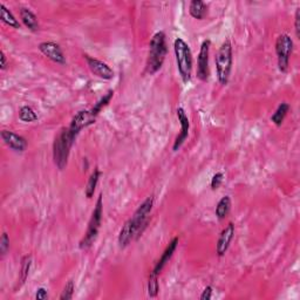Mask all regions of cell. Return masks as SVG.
I'll use <instances>...</instances> for the list:
<instances>
[{"instance_id":"32","label":"cell","mask_w":300,"mask_h":300,"mask_svg":"<svg viewBox=\"0 0 300 300\" xmlns=\"http://www.w3.org/2000/svg\"><path fill=\"white\" fill-rule=\"evenodd\" d=\"M0 57H2V65H0V68H2V71H4L6 66H8V61H6V55L4 53V51L0 52Z\"/></svg>"},{"instance_id":"2","label":"cell","mask_w":300,"mask_h":300,"mask_svg":"<svg viewBox=\"0 0 300 300\" xmlns=\"http://www.w3.org/2000/svg\"><path fill=\"white\" fill-rule=\"evenodd\" d=\"M167 53H168V45L165 32H158L153 36L149 44L148 58H146L145 71L150 75L158 73L165 64Z\"/></svg>"},{"instance_id":"19","label":"cell","mask_w":300,"mask_h":300,"mask_svg":"<svg viewBox=\"0 0 300 300\" xmlns=\"http://www.w3.org/2000/svg\"><path fill=\"white\" fill-rule=\"evenodd\" d=\"M230 210H231V198H230V196L222 197L217 205H216V217H217L219 221H223V219L228 217Z\"/></svg>"},{"instance_id":"26","label":"cell","mask_w":300,"mask_h":300,"mask_svg":"<svg viewBox=\"0 0 300 300\" xmlns=\"http://www.w3.org/2000/svg\"><path fill=\"white\" fill-rule=\"evenodd\" d=\"M74 291H75V284L73 280H69L67 284L65 285L64 289H62L60 296L59 299L60 300H71L74 295Z\"/></svg>"},{"instance_id":"22","label":"cell","mask_w":300,"mask_h":300,"mask_svg":"<svg viewBox=\"0 0 300 300\" xmlns=\"http://www.w3.org/2000/svg\"><path fill=\"white\" fill-rule=\"evenodd\" d=\"M100 176H101V172L97 168L94 170V172L92 173V175L89 176L88 182H87V186L85 189V194H86L87 198H92L94 196V193H95L97 183H99Z\"/></svg>"},{"instance_id":"5","label":"cell","mask_w":300,"mask_h":300,"mask_svg":"<svg viewBox=\"0 0 300 300\" xmlns=\"http://www.w3.org/2000/svg\"><path fill=\"white\" fill-rule=\"evenodd\" d=\"M232 45L231 41L226 39L216 54V73H217V80L222 86L228 85L230 74L232 69Z\"/></svg>"},{"instance_id":"28","label":"cell","mask_w":300,"mask_h":300,"mask_svg":"<svg viewBox=\"0 0 300 300\" xmlns=\"http://www.w3.org/2000/svg\"><path fill=\"white\" fill-rule=\"evenodd\" d=\"M223 179H224V175H223V173H216L214 176H212L211 179V183H210V187L212 190H217L219 187H221V184L223 182Z\"/></svg>"},{"instance_id":"15","label":"cell","mask_w":300,"mask_h":300,"mask_svg":"<svg viewBox=\"0 0 300 300\" xmlns=\"http://www.w3.org/2000/svg\"><path fill=\"white\" fill-rule=\"evenodd\" d=\"M179 237H174V238L172 239V242H170L168 245H167L166 250L163 251L162 256L160 259L158 260V263H156L154 270H153V272L156 274H160L162 272L163 268H165V266L167 265V263H169V260L172 259L173 254L175 253V251L177 249V245H179Z\"/></svg>"},{"instance_id":"10","label":"cell","mask_w":300,"mask_h":300,"mask_svg":"<svg viewBox=\"0 0 300 300\" xmlns=\"http://www.w3.org/2000/svg\"><path fill=\"white\" fill-rule=\"evenodd\" d=\"M87 66L90 69V72L97 78L103 80H111L114 78V71L110 68V66L106 62L99 60L96 58H92L89 55H85Z\"/></svg>"},{"instance_id":"9","label":"cell","mask_w":300,"mask_h":300,"mask_svg":"<svg viewBox=\"0 0 300 300\" xmlns=\"http://www.w3.org/2000/svg\"><path fill=\"white\" fill-rule=\"evenodd\" d=\"M210 40H204L201 45L197 58V78L201 81H208L209 78V54H210Z\"/></svg>"},{"instance_id":"24","label":"cell","mask_w":300,"mask_h":300,"mask_svg":"<svg viewBox=\"0 0 300 300\" xmlns=\"http://www.w3.org/2000/svg\"><path fill=\"white\" fill-rule=\"evenodd\" d=\"M19 118L23 122L31 123V122H34L38 120V115L36 113V110H34L31 106H23L19 110Z\"/></svg>"},{"instance_id":"29","label":"cell","mask_w":300,"mask_h":300,"mask_svg":"<svg viewBox=\"0 0 300 300\" xmlns=\"http://www.w3.org/2000/svg\"><path fill=\"white\" fill-rule=\"evenodd\" d=\"M299 22H300V8L296 9L295 11V16H294V31H295V37L300 39V26H299Z\"/></svg>"},{"instance_id":"31","label":"cell","mask_w":300,"mask_h":300,"mask_svg":"<svg viewBox=\"0 0 300 300\" xmlns=\"http://www.w3.org/2000/svg\"><path fill=\"white\" fill-rule=\"evenodd\" d=\"M48 298V292L47 289L45 287H39L37 289V293H36V299L37 300H45Z\"/></svg>"},{"instance_id":"11","label":"cell","mask_w":300,"mask_h":300,"mask_svg":"<svg viewBox=\"0 0 300 300\" xmlns=\"http://www.w3.org/2000/svg\"><path fill=\"white\" fill-rule=\"evenodd\" d=\"M38 48H39V51L45 57L50 59L51 61L55 62V64H66V57L64 54V51L61 50V47L59 46L57 43H53V41H44V43L39 44V47Z\"/></svg>"},{"instance_id":"27","label":"cell","mask_w":300,"mask_h":300,"mask_svg":"<svg viewBox=\"0 0 300 300\" xmlns=\"http://www.w3.org/2000/svg\"><path fill=\"white\" fill-rule=\"evenodd\" d=\"M10 249V237L6 232L2 235V238H0V253H2V257H4Z\"/></svg>"},{"instance_id":"3","label":"cell","mask_w":300,"mask_h":300,"mask_svg":"<svg viewBox=\"0 0 300 300\" xmlns=\"http://www.w3.org/2000/svg\"><path fill=\"white\" fill-rule=\"evenodd\" d=\"M76 137L69 131L68 127L62 128L53 142V160L54 165L59 170H64L67 167L68 158L71 154V149Z\"/></svg>"},{"instance_id":"18","label":"cell","mask_w":300,"mask_h":300,"mask_svg":"<svg viewBox=\"0 0 300 300\" xmlns=\"http://www.w3.org/2000/svg\"><path fill=\"white\" fill-rule=\"evenodd\" d=\"M0 19L5 25L10 26L11 29H20V23L18 22V19L13 16V13L4 4H0Z\"/></svg>"},{"instance_id":"25","label":"cell","mask_w":300,"mask_h":300,"mask_svg":"<svg viewBox=\"0 0 300 300\" xmlns=\"http://www.w3.org/2000/svg\"><path fill=\"white\" fill-rule=\"evenodd\" d=\"M146 291H148V295L150 296V298H155V296H158V294H159V291H160L159 274L154 273L153 271L149 275L148 288H146Z\"/></svg>"},{"instance_id":"7","label":"cell","mask_w":300,"mask_h":300,"mask_svg":"<svg viewBox=\"0 0 300 300\" xmlns=\"http://www.w3.org/2000/svg\"><path fill=\"white\" fill-rule=\"evenodd\" d=\"M292 38L288 34L282 33L277 38L275 41V54H277L278 68L281 73H287L289 67V58H291L293 52Z\"/></svg>"},{"instance_id":"12","label":"cell","mask_w":300,"mask_h":300,"mask_svg":"<svg viewBox=\"0 0 300 300\" xmlns=\"http://www.w3.org/2000/svg\"><path fill=\"white\" fill-rule=\"evenodd\" d=\"M177 118H179V122L181 124V131L180 134L177 135V137L175 139L173 144V150L174 152H179L181 146L183 145V143L187 141L188 136H189V129H190V122L189 118H188V115L184 110V108L179 107L177 108Z\"/></svg>"},{"instance_id":"14","label":"cell","mask_w":300,"mask_h":300,"mask_svg":"<svg viewBox=\"0 0 300 300\" xmlns=\"http://www.w3.org/2000/svg\"><path fill=\"white\" fill-rule=\"evenodd\" d=\"M233 237H235V224L229 223L224 229L222 230L221 235L218 237L217 244H216V253L218 257H223L229 250Z\"/></svg>"},{"instance_id":"21","label":"cell","mask_w":300,"mask_h":300,"mask_svg":"<svg viewBox=\"0 0 300 300\" xmlns=\"http://www.w3.org/2000/svg\"><path fill=\"white\" fill-rule=\"evenodd\" d=\"M289 110V104L287 102H281L279 104L277 109L273 114H272L271 116V121L273 122V123L277 125V127H280L282 124V122H284L286 115H287Z\"/></svg>"},{"instance_id":"6","label":"cell","mask_w":300,"mask_h":300,"mask_svg":"<svg viewBox=\"0 0 300 300\" xmlns=\"http://www.w3.org/2000/svg\"><path fill=\"white\" fill-rule=\"evenodd\" d=\"M102 194L99 195L97 197L96 204L94 207V210L92 212V217L88 222L87 226V231L82 239L80 240L79 247L81 250H88L93 245L94 242L96 240V237L99 235V230L101 228V223H102V215H103V201H102Z\"/></svg>"},{"instance_id":"13","label":"cell","mask_w":300,"mask_h":300,"mask_svg":"<svg viewBox=\"0 0 300 300\" xmlns=\"http://www.w3.org/2000/svg\"><path fill=\"white\" fill-rule=\"evenodd\" d=\"M2 138L10 149L16 153H24L27 149V139L22 135L16 134L11 130H2Z\"/></svg>"},{"instance_id":"4","label":"cell","mask_w":300,"mask_h":300,"mask_svg":"<svg viewBox=\"0 0 300 300\" xmlns=\"http://www.w3.org/2000/svg\"><path fill=\"white\" fill-rule=\"evenodd\" d=\"M174 51L177 69L182 79L183 83H189L191 81V73H193V53L186 41L182 38H176L174 41Z\"/></svg>"},{"instance_id":"1","label":"cell","mask_w":300,"mask_h":300,"mask_svg":"<svg viewBox=\"0 0 300 300\" xmlns=\"http://www.w3.org/2000/svg\"><path fill=\"white\" fill-rule=\"evenodd\" d=\"M154 207V198L148 197L143 201V203L136 209L134 215L124 223L118 233L117 242L120 247L128 246L134 238H138L146 228L149 222V216L152 214Z\"/></svg>"},{"instance_id":"23","label":"cell","mask_w":300,"mask_h":300,"mask_svg":"<svg viewBox=\"0 0 300 300\" xmlns=\"http://www.w3.org/2000/svg\"><path fill=\"white\" fill-rule=\"evenodd\" d=\"M114 96V90H108V92L104 94V95L101 97V99L97 101V102L94 104V107L90 109V113H92V115L94 117H96L97 115H99L101 113V110L103 109L104 107L108 106V103L110 102V100L113 99Z\"/></svg>"},{"instance_id":"16","label":"cell","mask_w":300,"mask_h":300,"mask_svg":"<svg viewBox=\"0 0 300 300\" xmlns=\"http://www.w3.org/2000/svg\"><path fill=\"white\" fill-rule=\"evenodd\" d=\"M20 19H22V22L24 25H25L27 29L30 31H32V32H37V31H39V22H38V18L37 16L34 15V13L31 11L30 9L27 8H22L20 9Z\"/></svg>"},{"instance_id":"20","label":"cell","mask_w":300,"mask_h":300,"mask_svg":"<svg viewBox=\"0 0 300 300\" xmlns=\"http://www.w3.org/2000/svg\"><path fill=\"white\" fill-rule=\"evenodd\" d=\"M31 266H32V256H25L22 260V267H20V272H19V280H18V285H17V288H20L22 286L25 284V281L27 280L30 274V270Z\"/></svg>"},{"instance_id":"8","label":"cell","mask_w":300,"mask_h":300,"mask_svg":"<svg viewBox=\"0 0 300 300\" xmlns=\"http://www.w3.org/2000/svg\"><path fill=\"white\" fill-rule=\"evenodd\" d=\"M95 118L96 117L93 116L90 110H79L72 118L71 124L68 127L69 131L74 137H78L80 131L93 124L95 122Z\"/></svg>"},{"instance_id":"30","label":"cell","mask_w":300,"mask_h":300,"mask_svg":"<svg viewBox=\"0 0 300 300\" xmlns=\"http://www.w3.org/2000/svg\"><path fill=\"white\" fill-rule=\"evenodd\" d=\"M212 291H214V288H212L211 286H207V287L203 289V292H202L200 299L201 300H210L212 298Z\"/></svg>"},{"instance_id":"17","label":"cell","mask_w":300,"mask_h":300,"mask_svg":"<svg viewBox=\"0 0 300 300\" xmlns=\"http://www.w3.org/2000/svg\"><path fill=\"white\" fill-rule=\"evenodd\" d=\"M189 13L194 19L203 20L208 13V6L202 0H193L189 4Z\"/></svg>"}]
</instances>
